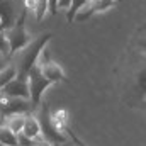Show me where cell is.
<instances>
[{
	"mask_svg": "<svg viewBox=\"0 0 146 146\" xmlns=\"http://www.w3.org/2000/svg\"><path fill=\"white\" fill-rule=\"evenodd\" d=\"M51 36H53V34H51L49 31H48V33H42V34H39L37 37L31 39L22 49H19V51H15L14 54H10V63L15 66L17 76L27 78L29 70L37 63L41 51L46 48V44L49 42Z\"/></svg>",
	"mask_w": 146,
	"mask_h": 146,
	"instance_id": "6da1fadb",
	"label": "cell"
},
{
	"mask_svg": "<svg viewBox=\"0 0 146 146\" xmlns=\"http://www.w3.org/2000/svg\"><path fill=\"white\" fill-rule=\"evenodd\" d=\"M33 114L36 115L37 122H39L41 139H44V141H48V143H51V145H54V146H60L61 143H65L68 139L63 134L61 127L56 124V121H54V117H53V114L49 110V106L46 102L41 100L39 106L33 110Z\"/></svg>",
	"mask_w": 146,
	"mask_h": 146,
	"instance_id": "7a4b0ae2",
	"label": "cell"
},
{
	"mask_svg": "<svg viewBox=\"0 0 146 146\" xmlns=\"http://www.w3.org/2000/svg\"><path fill=\"white\" fill-rule=\"evenodd\" d=\"M26 12H27V9H22V12H21L19 17L14 21V24H12L9 29L3 31V33H5V37H7V42H9V51H10V54H14L15 51L22 49V48L31 41L29 33H27V29H26Z\"/></svg>",
	"mask_w": 146,
	"mask_h": 146,
	"instance_id": "3957f363",
	"label": "cell"
},
{
	"mask_svg": "<svg viewBox=\"0 0 146 146\" xmlns=\"http://www.w3.org/2000/svg\"><path fill=\"white\" fill-rule=\"evenodd\" d=\"M51 85V82L48 78L42 76V73L39 70V65H34L29 73H27V87H29V102H31V107L33 110L39 106V102L42 100V94L44 90Z\"/></svg>",
	"mask_w": 146,
	"mask_h": 146,
	"instance_id": "277c9868",
	"label": "cell"
},
{
	"mask_svg": "<svg viewBox=\"0 0 146 146\" xmlns=\"http://www.w3.org/2000/svg\"><path fill=\"white\" fill-rule=\"evenodd\" d=\"M33 112L31 102L27 99H17V97H9L0 92V115L5 119L7 115L12 114H27Z\"/></svg>",
	"mask_w": 146,
	"mask_h": 146,
	"instance_id": "5b68a950",
	"label": "cell"
},
{
	"mask_svg": "<svg viewBox=\"0 0 146 146\" xmlns=\"http://www.w3.org/2000/svg\"><path fill=\"white\" fill-rule=\"evenodd\" d=\"M22 9L24 7H21V0H0V31L9 29Z\"/></svg>",
	"mask_w": 146,
	"mask_h": 146,
	"instance_id": "8992f818",
	"label": "cell"
},
{
	"mask_svg": "<svg viewBox=\"0 0 146 146\" xmlns=\"http://www.w3.org/2000/svg\"><path fill=\"white\" fill-rule=\"evenodd\" d=\"M2 94L9 97H17V99H27L29 100V87H27V78L15 76L12 78L7 85L2 87Z\"/></svg>",
	"mask_w": 146,
	"mask_h": 146,
	"instance_id": "52a82bcc",
	"label": "cell"
},
{
	"mask_svg": "<svg viewBox=\"0 0 146 146\" xmlns=\"http://www.w3.org/2000/svg\"><path fill=\"white\" fill-rule=\"evenodd\" d=\"M37 65H39V70L42 73V76L48 78L51 83H58V82L65 80V72H63V68L58 63H54V61H42V63H39L37 61Z\"/></svg>",
	"mask_w": 146,
	"mask_h": 146,
	"instance_id": "ba28073f",
	"label": "cell"
},
{
	"mask_svg": "<svg viewBox=\"0 0 146 146\" xmlns=\"http://www.w3.org/2000/svg\"><path fill=\"white\" fill-rule=\"evenodd\" d=\"M27 138L31 139H37L41 138V131H39V122H37L36 115L33 112H27L26 114V119H24V126H22V131Z\"/></svg>",
	"mask_w": 146,
	"mask_h": 146,
	"instance_id": "9c48e42d",
	"label": "cell"
},
{
	"mask_svg": "<svg viewBox=\"0 0 146 146\" xmlns=\"http://www.w3.org/2000/svg\"><path fill=\"white\" fill-rule=\"evenodd\" d=\"M24 119H26V114H12V115H7V117H5L3 126H5L7 129H10L14 134H17V133L22 131Z\"/></svg>",
	"mask_w": 146,
	"mask_h": 146,
	"instance_id": "30bf717a",
	"label": "cell"
},
{
	"mask_svg": "<svg viewBox=\"0 0 146 146\" xmlns=\"http://www.w3.org/2000/svg\"><path fill=\"white\" fill-rule=\"evenodd\" d=\"M17 76V72H15V66L9 61V65L7 66H3L2 70H0V90H2V87L3 85H7L12 78H15Z\"/></svg>",
	"mask_w": 146,
	"mask_h": 146,
	"instance_id": "8fae6325",
	"label": "cell"
},
{
	"mask_svg": "<svg viewBox=\"0 0 146 146\" xmlns=\"http://www.w3.org/2000/svg\"><path fill=\"white\" fill-rule=\"evenodd\" d=\"M0 145L3 146H17V138L15 134L7 129L5 126H0Z\"/></svg>",
	"mask_w": 146,
	"mask_h": 146,
	"instance_id": "7c38bea8",
	"label": "cell"
},
{
	"mask_svg": "<svg viewBox=\"0 0 146 146\" xmlns=\"http://www.w3.org/2000/svg\"><path fill=\"white\" fill-rule=\"evenodd\" d=\"M114 2L115 0H88V7H90L92 14L104 12V10H107V9H110L114 5Z\"/></svg>",
	"mask_w": 146,
	"mask_h": 146,
	"instance_id": "4fadbf2b",
	"label": "cell"
},
{
	"mask_svg": "<svg viewBox=\"0 0 146 146\" xmlns=\"http://www.w3.org/2000/svg\"><path fill=\"white\" fill-rule=\"evenodd\" d=\"M87 2H88V0H72V2H70V5H68V9H66V17H68L70 22L73 21L75 14H76L83 5H87Z\"/></svg>",
	"mask_w": 146,
	"mask_h": 146,
	"instance_id": "5bb4252c",
	"label": "cell"
},
{
	"mask_svg": "<svg viewBox=\"0 0 146 146\" xmlns=\"http://www.w3.org/2000/svg\"><path fill=\"white\" fill-rule=\"evenodd\" d=\"M61 131H65V134L68 136V139H72L73 145H75V146H87L85 143H83V141H80V139H78V138H76V136L73 134L72 131H70V127H68L66 124H63V126H61Z\"/></svg>",
	"mask_w": 146,
	"mask_h": 146,
	"instance_id": "9a60e30c",
	"label": "cell"
},
{
	"mask_svg": "<svg viewBox=\"0 0 146 146\" xmlns=\"http://www.w3.org/2000/svg\"><path fill=\"white\" fill-rule=\"evenodd\" d=\"M15 138H17V146H33V141H34V139L27 138L24 133H17Z\"/></svg>",
	"mask_w": 146,
	"mask_h": 146,
	"instance_id": "2e32d148",
	"label": "cell"
},
{
	"mask_svg": "<svg viewBox=\"0 0 146 146\" xmlns=\"http://www.w3.org/2000/svg\"><path fill=\"white\" fill-rule=\"evenodd\" d=\"M0 53H2V54L10 56V51H9V42H7V37H5V33H3V31H0Z\"/></svg>",
	"mask_w": 146,
	"mask_h": 146,
	"instance_id": "e0dca14e",
	"label": "cell"
},
{
	"mask_svg": "<svg viewBox=\"0 0 146 146\" xmlns=\"http://www.w3.org/2000/svg\"><path fill=\"white\" fill-rule=\"evenodd\" d=\"M48 3V12L51 15H56L58 14V0H46Z\"/></svg>",
	"mask_w": 146,
	"mask_h": 146,
	"instance_id": "ac0fdd59",
	"label": "cell"
},
{
	"mask_svg": "<svg viewBox=\"0 0 146 146\" xmlns=\"http://www.w3.org/2000/svg\"><path fill=\"white\" fill-rule=\"evenodd\" d=\"M9 61H10V56H7V54H2V53H0V70H2L3 66H7V65H9Z\"/></svg>",
	"mask_w": 146,
	"mask_h": 146,
	"instance_id": "d6986e66",
	"label": "cell"
},
{
	"mask_svg": "<svg viewBox=\"0 0 146 146\" xmlns=\"http://www.w3.org/2000/svg\"><path fill=\"white\" fill-rule=\"evenodd\" d=\"M72 0H58V10H66Z\"/></svg>",
	"mask_w": 146,
	"mask_h": 146,
	"instance_id": "ffe728a7",
	"label": "cell"
},
{
	"mask_svg": "<svg viewBox=\"0 0 146 146\" xmlns=\"http://www.w3.org/2000/svg\"><path fill=\"white\" fill-rule=\"evenodd\" d=\"M33 146H54V145H51V143H48V141H44V139L37 138V139L33 141Z\"/></svg>",
	"mask_w": 146,
	"mask_h": 146,
	"instance_id": "44dd1931",
	"label": "cell"
},
{
	"mask_svg": "<svg viewBox=\"0 0 146 146\" xmlns=\"http://www.w3.org/2000/svg\"><path fill=\"white\" fill-rule=\"evenodd\" d=\"M60 146H75V145H73V141H72V139H66L65 143H61Z\"/></svg>",
	"mask_w": 146,
	"mask_h": 146,
	"instance_id": "7402d4cb",
	"label": "cell"
},
{
	"mask_svg": "<svg viewBox=\"0 0 146 146\" xmlns=\"http://www.w3.org/2000/svg\"><path fill=\"white\" fill-rule=\"evenodd\" d=\"M3 121H5V119H3V117L0 115V126H3Z\"/></svg>",
	"mask_w": 146,
	"mask_h": 146,
	"instance_id": "603a6c76",
	"label": "cell"
},
{
	"mask_svg": "<svg viewBox=\"0 0 146 146\" xmlns=\"http://www.w3.org/2000/svg\"><path fill=\"white\" fill-rule=\"evenodd\" d=\"M0 146H3V145H0Z\"/></svg>",
	"mask_w": 146,
	"mask_h": 146,
	"instance_id": "cb8c5ba5",
	"label": "cell"
}]
</instances>
